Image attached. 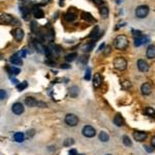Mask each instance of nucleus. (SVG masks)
<instances>
[{"label":"nucleus","instance_id":"1","mask_svg":"<svg viewBox=\"0 0 155 155\" xmlns=\"http://www.w3.org/2000/svg\"><path fill=\"white\" fill-rule=\"evenodd\" d=\"M115 47L118 50H125L128 47V38L125 35L120 34L115 38Z\"/></svg>","mask_w":155,"mask_h":155},{"label":"nucleus","instance_id":"2","mask_svg":"<svg viewBox=\"0 0 155 155\" xmlns=\"http://www.w3.org/2000/svg\"><path fill=\"white\" fill-rule=\"evenodd\" d=\"M114 67L116 68V70H120V72H122V70H125L127 67V61L125 58L123 57H117L115 58L114 60Z\"/></svg>","mask_w":155,"mask_h":155},{"label":"nucleus","instance_id":"3","mask_svg":"<svg viewBox=\"0 0 155 155\" xmlns=\"http://www.w3.org/2000/svg\"><path fill=\"white\" fill-rule=\"evenodd\" d=\"M149 14V6L148 5H140L135 9V17L139 19H144Z\"/></svg>","mask_w":155,"mask_h":155},{"label":"nucleus","instance_id":"4","mask_svg":"<svg viewBox=\"0 0 155 155\" xmlns=\"http://www.w3.org/2000/svg\"><path fill=\"white\" fill-rule=\"evenodd\" d=\"M64 121H65V123L68 126H76L78 123H79V118L75 114H67L65 116Z\"/></svg>","mask_w":155,"mask_h":155},{"label":"nucleus","instance_id":"5","mask_svg":"<svg viewBox=\"0 0 155 155\" xmlns=\"http://www.w3.org/2000/svg\"><path fill=\"white\" fill-rule=\"evenodd\" d=\"M82 133H83V135L86 138H93V137H95L96 131L92 126L86 125V126H84L83 129H82Z\"/></svg>","mask_w":155,"mask_h":155},{"label":"nucleus","instance_id":"6","mask_svg":"<svg viewBox=\"0 0 155 155\" xmlns=\"http://www.w3.org/2000/svg\"><path fill=\"white\" fill-rule=\"evenodd\" d=\"M0 22H1V24H14V23L18 24V21H17L14 17L9 16V14H1Z\"/></svg>","mask_w":155,"mask_h":155},{"label":"nucleus","instance_id":"7","mask_svg":"<svg viewBox=\"0 0 155 155\" xmlns=\"http://www.w3.org/2000/svg\"><path fill=\"white\" fill-rule=\"evenodd\" d=\"M12 111L16 115H21L24 112V106H23L21 102H14L12 106Z\"/></svg>","mask_w":155,"mask_h":155},{"label":"nucleus","instance_id":"8","mask_svg":"<svg viewBox=\"0 0 155 155\" xmlns=\"http://www.w3.org/2000/svg\"><path fill=\"white\" fill-rule=\"evenodd\" d=\"M138 68H139L140 72H146L149 70V64H148L145 60L140 59L139 61H138Z\"/></svg>","mask_w":155,"mask_h":155},{"label":"nucleus","instance_id":"9","mask_svg":"<svg viewBox=\"0 0 155 155\" xmlns=\"http://www.w3.org/2000/svg\"><path fill=\"white\" fill-rule=\"evenodd\" d=\"M141 91L144 95H150L152 92V86L150 83H144L143 85L141 86Z\"/></svg>","mask_w":155,"mask_h":155},{"label":"nucleus","instance_id":"10","mask_svg":"<svg viewBox=\"0 0 155 155\" xmlns=\"http://www.w3.org/2000/svg\"><path fill=\"white\" fill-rule=\"evenodd\" d=\"M22 56H21V54L19 53H16L14 55H12V57H10V62H12V64H16V65H22L23 64V61H22Z\"/></svg>","mask_w":155,"mask_h":155},{"label":"nucleus","instance_id":"11","mask_svg":"<svg viewBox=\"0 0 155 155\" xmlns=\"http://www.w3.org/2000/svg\"><path fill=\"white\" fill-rule=\"evenodd\" d=\"M133 138H135V140L138 142H144L147 139V133H144V131H135V133H133Z\"/></svg>","mask_w":155,"mask_h":155},{"label":"nucleus","instance_id":"12","mask_svg":"<svg viewBox=\"0 0 155 155\" xmlns=\"http://www.w3.org/2000/svg\"><path fill=\"white\" fill-rule=\"evenodd\" d=\"M12 34H14V37L17 41H21L24 37V31L21 28H16L12 32Z\"/></svg>","mask_w":155,"mask_h":155},{"label":"nucleus","instance_id":"13","mask_svg":"<svg viewBox=\"0 0 155 155\" xmlns=\"http://www.w3.org/2000/svg\"><path fill=\"white\" fill-rule=\"evenodd\" d=\"M32 14H33V17L36 19H41V18H43V16H45L43 10L41 9V8H39L38 6H34V7L32 8Z\"/></svg>","mask_w":155,"mask_h":155},{"label":"nucleus","instance_id":"14","mask_svg":"<svg viewBox=\"0 0 155 155\" xmlns=\"http://www.w3.org/2000/svg\"><path fill=\"white\" fill-rule=\"evenodd\" d=\"M21 12H22V16H23V19H24L25 21H29V19L31 18V12L30 10H29L28 7H26V6H22V7L20 8Z\"/></svg>","mask_w":155,"mask_h":155},{"label":"nucleus","instance_id":"15","mask_svg":"<svg viewBox=\"0 0 155 155\" xmlns=\"http://www.w3.org/2000/svg\"><path fill=\"white\" fill-rule=\"evenodd\" d=\"M148 41H149V38H148L147 36H144V35H142V36L135 38V47H140V46L144 45V43H148Z\"/></svg>","mask_w":155,"mask_h":155},{"label":"nucleus","instance_id":"16","mask_svg":"<svg viewBox=\"0 0 155 155\" xmlns=\"http://www.w3.org/2000/svg\"><path fill=\"white\" fill-rule=\"evenodd\" d=\"M37 104H38V101H37L34 97L28 96V97L25 98V104H26L27 106H30V108H32V106H37Z\"/></svg>","mask_w":155,"mask_h":155},{"label":"nucleus","instance_id":"17","mask_svg":"<svg viewBox=\"0 0 155 155\" xmlns=\"http://www.w3.org/2000/svg\"><path fill=\"white\" fill-rule=\"evenodd\" d=\"M79 93H80V89L78 86H72L68 89V95L72 98H76L79 96Z\"/></svg>","mask_w":155,"mask_h":155},{"label":"nucleus","instance_id":"18","mask_svg":"<svg viewBox=\"0 0 155 155\" xmlns=\"http://www.w3.org/2000/svg\"><path fill=\"white\" fill-rule=\"evenodd\" d=\"M113 122H114V124L116 125V126L120 127V126H123V124H124V119H123V117L121 116L120 114H117L116 116L114 117Z\"/></svg>","mask_w":155,"mask_h":155},{"label":"nucleus","instance_id":"19","mask_svg":"<svg viewBox=\"0 0 155 155\" xmlns=\"http://www.w3.org/2000/svg\"><path fill=\"white\" fill-rule=\"evenodd\" d=\"M146 55H147V57L149 58V59H153V58H155V46L154 45H151L148 47Z\"/></svg>","mask_w":155,"mask_h":155},{"label":"nucleus","instance_id":"20","mask_svg":"<svg viewBox=\"0 0 155 155\" xmlns=\"http://www.w3.org/2000/svg\"><path fill=\"white\" fill-rule=\"evenodd\" d=\"M102 83V79H101V76L99 74H95L94 75V79H93V85L95 88H98L100 87Z\"/></svg>","mask_w":155,"mask_h":155},{"label":"nucleus","instance_id":"21","mask_svg":"<svg viewBox=\"0 0 155 155\" xmlns=\"http://www.w3.org/2000/svg\"><path fill=\"white\" fill-rule=\"evenodd\" d=\"M82 19L85 21H87V22H93L94 21V18L92 17L91 14H89V12H82Z\"/></svg>","mask_w":155,"mask_h":155},{"label":"nucleus","instance_id":"22","mask_svg":"<svg viewBox=\"0 0 155 155\" xmlns=\"http://www.w3.org/2000/svg\"><path fill=\"white\" fill-rule=\"evenodd\" d=\"M64 18H65V20L67 21V22H72V21H75L77 19V14L70 12H67V14H65Z\"/></svg>","mask_w":155,"mask_h":155},{"label":"nucleus","instance_id":"23","mask_svg":"<svg viewBox=\"0 0 155 155\" xmlns=\"http://www.w3.org/2000/svg\"><path fill=\"white\" fill-rule=\"evenodd\" d=\"M98 138H99V141L101 142H104V143H106V142L109 141V135L106 133H104V131H101V133H99V135H98Z\"/></svg>","mask_w":155,"mask_h":155},{"label":"nucleus","instance_id":"24","mask_svg":"<svg viewBox=\"0 0 155 155\" xmlns=\"http://www.w3.org/2000/svg\"><path fill=\"white\" fill-rule=\"evenodd\" d=\"M14 140H16L17 142H19V143H22L23 141H24V133H16L14 135Z\"/></svg>","mask_w":155,"mask_h":155},{"label":"nucleus","instance_id":"25","mask_svg":"<svg viewBox=\"0 0 155 155\" xmlns=\"http://www.w3.org/2000/svg\"><path fill=\"white\" fill-rule=\"evenodd\" d=\"M99 12H100V14H101L102 18H108V16H109V8L106 7V6H102V7L99 9Z\"/></svg>","mask_w":155,"mask_h":155},{"label":"nucleus","instance_id":"26","mask_svg":"<svg viewBox=\"0 0 155 155\" xmlns=\"http://www.w3.org/2000/svg\"><path fill=\"white\" fill-rule=\"evenodd\" d=\"M77 57H78L77 53H72V54H68V55L65 56V60L67 62H72V61H74Z\"/></svg>","mask_w":155,"mask_h":155},{"label":"nucleus","instance_id":"27","mask_svg":"<svg viewBox=\"0 0 155 155\" xmlns=\"http://www.w3.org/2000/svg\"><path fill=\"white\" fill-rule=\"evenodd\" d=\"M122 141H123V144H124L125 146H127V147H130V146L133 145V142L130 141V139H129L127 135H123Z\"/></svg>","mask_w":155,"mask_h":155},{"label":"nucleus","instance_id":"28","mask_svg":"<svg viewBox=\"0 0 155 155\" xmlns=\"http://www.w3.org/2000/svg\"><path fill=\"white\" fill-rule=\"evenodd\" d=\"M94 41H92V43H87V45H85L83 47V50L85 52H89V51H91V50H93V48H94Z\"/></svg>","mask_w":155,"mask_h":155},{"label":"nucleus","instance_id":"29","mask_svg":"<svg viewBox=\"0 0 155 155\" xmlns=\"http://www.w3.org/2000/svg\"><path fill=\"white\" fill-rule=\"evenodd\" d=\"M145 114L150 117H155V111L152 108H149V106H148V108L145 109Z\"/></svg>","mask_w":155,"mask_h":155},{"label":"nucleus","instance_id":"30","mask_svg":"<svg viewBox=\"0 0 155 155\" xmlns=\"http://www.w3.org/2000/svg\"><path fill=\"white\" fill-rule=\"evenodd\" d=\"M27 86H28V84H27V82H22L21 84H18L17 85V89L19 90V91H22V90L26 89Z\"/></svg>","mask_w":155,"mask_h":155},{"label":"nucleus","instance_id":"31","mask_svg":"<svg viewBox=\"0 0 155 155\" xmlns=\"http://www.w3.org/2000/svg\"><path fill=\"white\" fill-rule=\"evenodd\" d=\"M74 143H75V141H74V139H66L65 141H64V143H63V145L65 146V147H70L72 145H74Z\"/></svg>","mask_w":155,"mask_h":155},{"label":"nucleus","instance_id":"32","mask_svg":"<svg viewBox=\"0 0 155 155\" xmlns=\"http://www.w3.org/2000/svg\"><path fill=\"white\" fill-rule=\"evenodd\" d=\"M43 50H45L43 53L46 54V56H47V57H50V56H51V53H52V51L50 50V48L49 47H43Z\"/></svg>","mask_w":155,"mask_h":155},{"label":"nucleus","instance_id":"33","mask_svg":"<svg viewBox=\"0 0 155 155\" xmlns=\"http://www.w3.org/2000/svg\"><path fill=\"white\" fill-rule=\"evenodd\" d=\"M133 37L135 38H137V37H140V36H142V32L140 30H133Z\"/></svg>","mask_w":155,"mask_h":155},{"label":"nucleus","instance_id":"34","mask_svg":"<svg viewBox=\"0 0 155 155\" xmlns=\"http://www.w3.org/2000/svg\"><path fill=\"white\" fill-rule=\"evenodd\" d=\"M5 97H6V92H5V90L1 89V90H0V99H1V100H4V99H5Z\"/></svg>","mask_w":155,"mask_h":155},{"label":"nucleus","instance_id":"35","mask_svg":"<svg viewBox=\"0 0 155 155\" xmlns=\"http://www.w3.org/2000/svg\"><path fill=\"white\" fill-rule=\"evenodd\" d=\"M49 39L50 41H53L54 39V37H55V33H54V30L53 29H50V31H49Z\"/></svg>","mask_w":155,"mask_h":155},{"label":"nucleus","instance_id":"36","mask_svg":"<svg viewBox=\"0 0 155 155\" xmlns=\"http://www.w3.org/2000/svg\"><path fill=\"white\" fill-rule=\"evenodd\" d=\"M90 78H91V70H90V68H88L87 72H86V75H85V80L89 81Z\"/></svg>","mask_w":155,"mask_h":155},{"label":"nucleus","instance_id":"37","mask_svg":"<svg viewBox=\"0 0 155 155\" xmlns=\"http://www.w3.org/2000/svg\"><path fill=\"white\" fill-rule=\"evenodd\" d=\"M122 85H123V87H125V88H130V87H131V84H130V82H127V81L123 82V83H122Z\"/></svg>","mask_w":155,"mask_h":155},{"label":"nucleus","instance_id":"38","mask_svg":"<svg viewBox=\"0 0 155 155\" xmlns=\"http://www.w3.org/2000/svg\"><path fill=\"white\" fill-rule=\"evenodd\" d=\"M97 32H98V28H97V27H96V28L94 29V30L91 32V34L89 35V37H93L94 35H96V34H97Z\"/></svg>","mask_w":155,"mask_h":155},{"label":"nucleus","instance_id":"39","mask_svg":"<svg viewBox=\"0 0 155 155\" xmlns=\"http://www.w3.org/2000/svg\"><path fill=\"white\" fill-rule=\"evenodd\" d=\"M37 27L36 23L35 22H31V30H32V32H35V28Z\"/></svg>","mask_w":155,"mask_h":155},{"label":"nucleus","instance_id":"40","mask_svg":"<svg viewBox=\"0 0 155 155\" xmlns=\"http://www.w3.org/2000/svg\"><path fill=\"white\" fill-rule=\"evenodd\" d=\"M68 155H78V151L76 149H70L68 152Z\"/></svg>","mask_w":155,"mask_h":155},{"label":"nucleus","instance_id":"41","mask_svg":"<svg viewBox=\"0 0 155 155\" xmlns=\"http://www.w3.org/2000/svg\"><path fill=\"white\" fill-rule=\"evenodd\" d=\"M93 2L97 5H102L104 4V0H93Z\"/></svg>","mask_w":155,"mask_h":155},{"label":"nucleus","instance_id":"42","mask_svg":"<svg viewBox=\"0 0 155 155\" xmlns=\"http://www.w3.org/2000/svg\"><path fill=\"white\" fill-rule=\"evenodd\" d=\"M32 135H34V130H30V131H28V133H27V137L28 138H30V137H32Z\"/></svg>","mask_w":155,"mask_h":155},{"label":"nucleus","instance_id":"43","mask_svg":"<svg viewBox=\"0 0 155 155\" xmlns=\"http://www.w3.org/2000/svg\"><path fill=\"white\" fill-rule=\"evenodd\" d=\"M61 68H64V70H67V68H70V66L67 65V64H62V65H61Z\"/></svg>","mask_w":155,"mask_h":155},{"label":"nucleus","instance_id":"44","mask_svg":"<svg viewBox=\"0 0 155 155\" xmlns=\"http://www.w3.org/2000/svg\"><path fill=\"white\" fill-rule=\"evenodd\" d=\"M145 149L147 150V151L149 152V153H151V152L153 151V150H152V149H151V148H150V147H148V146H145Z\"/></svg>","mask_w":155,"mask_h":155},{"label":"nucleus","instance_id":"45","mask_svg":"<svg viewBox=\"0 0 155 155\" xmlns=\"http://www.w3.org/2000/svg\"><path fill=\"white\" fill-rule=\"evenodd\" d=\"M151 144H152V146L155 148V135L153 138H152V140H151Z\"/></svg>","mask_w":155,"mask_h":155},{"label":"nucleus","instance_id":"46","mask_svg":"<svg viewBox=\"0 0 155 155\" xmlns=\"http://www.w3.org/2000/svg\"><path fill=\"white\" fill-rule=\"evenodd\" d=\"M122 2V0H117V3H121Z\"/></svg>","mask_w":155,"mask_h":155},{"label":"nucleus","instance_id":"47","mask_svg":"<svg viewBox=\"0 0 155 155\" xmlns=\"http://www.w3.org/2000/svg\"><path fill=\"white\" fill-rule=\"evenodd\" d=\"M106 155H111V154H106Z\"/></svg>","mask_w":155,"mask_h":155},{"label":"nucleus","instance_id":"48","mask_svg":"<svg viewBox=\"0 0 155 155\" xmlns=\"http://www.w3.org/2000/svg\"><path fill=\"white\" fill-rule=\"evenodd\" d=\"M81 155H83V154H81Z\"/></svg>","mask_w":155,"mask_h":155}]
</instances>
